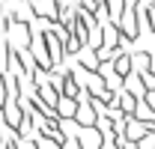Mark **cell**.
Segmentation results:
<instances>
[{
	"label": "cell",
	"instance_id": "obj_7",
	"mask_svg": "<svg viewBox=\"0 0 155 149\" xmlns=\"http://www.w3.org/2000/svg\"><path fill=\"white\" fill-rule=\"evenodd\" d=\"M125 90H128L131 95H137V98H143V95L149 93L146 84H143V78H140V72H131L128 78H125Z\"/></svg>",
	"mask_w": 155,
	"mask_h": 149
},
{
	"label": "cell",
	"instance_id": "obj_11",
	"mask_svg": "<svg viewBox=\"0 0 155 149\" xmlns=\"http://www.w3.org/2000/svg\"><path fill=\"white\" fill-rule=\"evenodd\" d=\"M9 101V84H6V69H0V108Z\"/></svg>",
	"mask_w": 155,
	"mask_h": 149
},
{
	"label": "cell",
	"instance_id": "obj_16",
	"mask_svg": "<svg viewBox=\"0 0 155 149\" xmlns=\"http://www.w3.org/2000/svg\"><path fill=\"white\" fill-rule=\"evenodd\" d=\"M0 69H3V66H0Z\"/></svg>",
	"mask_w": 155,
	"mask_h": 149
},
{
	"label": "cell",
	"instance_id": "obj_1",
	"mask_svg": "<svg viewBox=\"0 0 155 149\" xmlns=\"http://www.w3.org/2000/svg\"><path fill=\"white\" fill-rule=\"evenodd\" d=\"M78 122L84 125V128H90V125H96L98 122V111L93 108V98H87V101H78Z\"/></svg>",
	"mask_w": 155,
	"mask_h": 149
},
{
	"label": "cell",
	"instance_id": "obj_5",
	"mask_svg": "<svg viewBox=\"0 0 155 149\" xmlns=\"http://www.w3.org/2000/svg\"><path fill=\"white\" fill-rule=\"evenodd\" d=\"M57 116H60V119H75V116H78V98L60 95V101H57Z\"/></svg>",
	"mask_w": 155,
	"mask_h": 149
},
{
	"label": "cell",
	"instance_id": "obj_12",
	"mask_svg": "<svg viewBox=\"0 0 155 149\" xmlns=\"http://www.w3.org/2000/svg\"><path fill=\"white\" fill-rule=\"evenodd\" d=\"M36 146L39 149H63V143H57L54 137H45L42 134V137H36Z\"/></svg>",
	"mask_w": 155,
	"mask_h": 149
},
{
	"label": "cell",
	"instance_id": "obj_8",
	"mask_svg": "<svg viewBox=\"0 0 155 149\" xmlns=\"http://www.w3.org/2000/svg\"><path fill=\"white\" fill-rule=\"evenodd\" d=\"M114 69L122 74V78H128V74L134 72V60H131V51H122V54L116 57V60H114Z\"/></svg>",
	"mask_w": 155,
	"mask_h": 149
},
{
	"label": "cell",
	"instance_id": "obj_13",
	"mask_svg": "<svg viewBox=\"0 0 155 149\" xmlns=\"http://www.w3.org/2000/svg\"><path fill=\"white\" fill-rule=\"evenodd\" d=\"M63 149H84V146H81V140H66Z\"/></svg>",
	"mask_w": 155,
	"mask_h": 149
},
{
	"label": "cell",
	"instance_id": "obj_15",
	"mask_svg": "<svg viewBox=\"0 0 155 149\" xmlns=\"http://www.w3.org/2000/svg\"><path fill=\"white\" fill-rule=\"evenodd\" d=\"M152 72H155V51H152Z\"/></svg>",
	"mask_w": 155,
	"mask_h": 149
},
{
	"label": "cell",
	"instance_id": "obj_2",
	"mask_svg": "<svg viewBox=\"0 0 155 149\" xmlns=\"http://www.w3.org/2000/svg\"><path fill=\"white\" fill-rule=\"evenodd\" d=\"M75 60H78V66H84V69H90V72H98V66H101L98 51H96V48H90V45H84V48L75 54Z\"/></svg>",
	"mask_w": 155,
	"mask_h": 149
},
{
	"label": "cell",
	"instance_id": "obj_10",
	"mask_svg": "<svg viewBox=\"0 0 155 149\" xmlns=\"http://www.w3.org/2000/svg\"><path fill=\"white\" fill-rule=\"evenodd\" d=\"M96 51H98V60H101V63H114L125 48H122V45H119V48H107V45H101V48H96Z\"/></svg>",
	"mask_w": 155,
	"mask_h": 149
},
{
	"label": "cell",
	"instance_id": "obj_4",
	"mask_svg": "<svg viewBox=\"0 0 155 149\" xmlns=\"http://www.w3.org/2000/svg\"><path fill=\"white\" fill-rule=\"evenodd\" d=\"M146 134H149V125L128 113V116H125V137H128V140H143Z\"/></svg>",
	"mask_w": 155,
	"mask_h": 149
},
{
	"label": "cell",
	"instance_id": "obj_6",
	"mask_svg": "<svg viewBox=\"0 0 155 149\" xmlns=\"http://www.w3.org/2000/svg\"><path fill=\"white\" fill-rule=\"evenodd\" d=\"M137 101H140V98H137V95H131L128 90H125V87H122V90L116 93V104L122 108V113H131V116H134V111H137Z\"/></svg>",
	"mask_w": 155,
	"mask_h": 149
},
{
	"label": "cell",
	"instance_id": "obj_3",
	"mask_svg": "<svg viewBox=\"0 0 155 149\" xmlns=\"http://www.w3.org/2000/svg\"><path fill=\"white\" fill-rule=\"evenodd\" d=\"M81 146L84 149H101L104 146V134L96 128V125H90V128H81Z\"/></svg>",
	"mask_w": 155,
	"mask_h": 149
},
{
	"label": "cell",
	"instance_id": "obj_9",
	"mask_svg": "<svg viewBox=\"0 0 155 149\" xmlns=\"http://www.w3.org/2000/svg\"><path fill=\"white\" fill-rule=\"evenodd\" d=\"M131 60H134V72H149L152 69V54L149 51H131Z\"/></svg>",
	"mask_w": 155,
	"mask_h": 149
},
{
	"label": "cell",
	"instance_id": "obj_14",
	"mask_svg": "<svg viewBox=\"0 0 155 149\" xmlns=\"http://www.w3.org/2000/svg\"><path fill=\"white\" fill-rule=\"evenodd\" d=\"M143 98H146V101H149V108H152V111H155V90H149V93L143 95Z\"/></svg>",
	"mask_w": 155,
	"mask_h": 149
}]
</instances>
